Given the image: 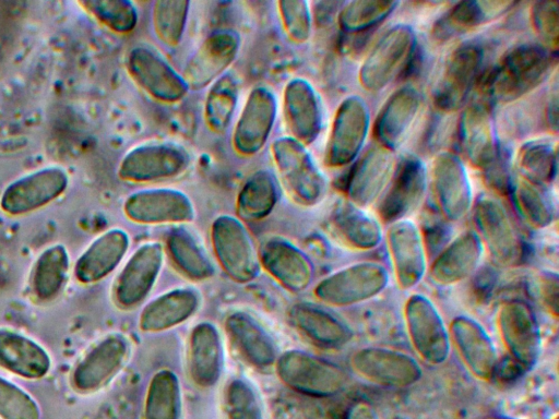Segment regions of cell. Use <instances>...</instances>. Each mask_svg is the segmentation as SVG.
<instances>
[{
  "label": "cell",
  "mask_w": 559,
  "mask_h": 419,
  "mask_svg": "<svg viewBox=\"0 0 559 419\" xmlns=\"http://www.w3.org/2000/svg\"><path fill=\"white\" fill-rule=\"evenodd\" d=\"M270 152L288 197L300 206L317 204L324 193L325 182L306 145L284 135L272 142Z\"/></svg>",
  "instance_id": "1"
},
{
  "label": "cell",
  "mask_w": 559,
  "mask_h": 419,
  "mask_svg": "<svg viewBox=\"0 0 559 419\" xmlns=\"http://www.w3.org/2000/svg\"><path fill=\"white\" fill-rule=\"evenodd\" d=\"M390 283V273L378 262H357L322 278L314 287L316 298L333 308H348L369 301Z\"/></svg>",
  "instance_id": "2"
},
{
  "label": "cell",
  "mask_w": 559,
  "mask_h": 419,
  "mask_svg": "<svg viewBox=\"0 0 559 419\" xmlns=\"http://www.w3.org/2000/svg\"><path fill=\"white\" fill-rule=\"evenodd\" d=\"M274 367L283 384L312 397L337 395L348 382V374L343 368L299 349L281 354Z\"/></svg>",
  "instance_id": "3"
},
{
  "label": "cell",
  "mask_w": 559,
  "mask_h": 419,
  "mask_svg": "<svg viewBox=\"0 0 559 419\" xmlns=\"http://www.w3.org/2000/svg\"><path fill=\"white\" fill-rule=\"evenodd\" d=\"M132 351L129 338L121 333H109L96 340L76 360L69 373L71 388L80 395L95 394L127 366Z\"/></svg>",
  "instance_id": "4"
},
{
  "label": "cell",
  "mask_w": 559,
  "mask_h": 419,
  "mask_svg": "<svg viewBox=\"0 0 559 419\" xmlns=\"http://www.w3.org/2000/svg\"><path fill=\"white\" fill-rule=\"evenodd\" d=\"M190 165L191 156L183 146L173 142H146L124 153L117 176L134 184L157 183L182 176Z\"/></svg>",
  "instance_id": "5"
},
{
  "label": "cell",
  "mask_w": 559,
  "mask_h": 419,
  "mask_svg": "<svg viewBox=\"0 0 559 419\" xmlns=\"http://www.w3.org/2000/svg\"><path fill=\"white\" fill-rule=\"evenodd\" d=\"M211 242L219 266L233 282L247 284L259 275V250L237 216H217L211 226Z\"/></svg>",
  "instance_id": "6"
},
{
  "label": "cell",
  "mask_w": 559,
  "mask_h": 419,
  "mask_svg": "<svg viewBox=\"0 0 559 419\" xmlns=\"http://www.w3.org/2000/svg\"><path fill=\"white\" fill-rule=\"evenodd\" d=\"M409 343L426 364L445 363L451 355L449 327L437 306L425 295H411L403 307Z\"/></svg>",
  "instance_id": "7"
},
{
  "label": "cell",
  "mask_w": 559,
  "mask_h": 419,
  "mask_svg": "<svg viewBox=\"0 0 559 419\" xmlns=\"http://www.w3.org/2000/svg\"><path fill=\"white\" fill-rule=\"evenodd\" d=\"M126 70L132 82L143 93L160 104H177L189 92L181 73L160 53L146 45H138L129 50Z\"/></svg>",
  "instance_id": "8"
},
{
  "label": "cell",
  "mask_w": 559,
  "mask_h": 419,
  "mask_svg": "<svg viewBox=\"0 0 559 419\" xmlns=\"http://www.w3.org/2000/svg\"><path fill=\"white\" fill-rule=\"evenodd\" d=\"M122 211L130 222L143 226H180L193 222L197 215L191 197L168 187L134 191L126 197Z\"/></svg>",
  "instance_id": "9"
},
{
  "label": "cell",
  "mask_w": 559,
  "mask_h": 419,
  "mask_svg": "<svg viewBox=\"0 0 559 419\" xmlns=\"http://www.w3.org/2000/svg\"><path fill=\"white\" fill-rule=\"evenodd\" d=\"M497 328L512 361L523 371L532 369L542 355L543 340L538 321L523 300L502 302L497 311Z\"/></svg>",
  "instance_id": "10"
},
{
  "label": "cell",
  "mask_w": 559,
  "mask_h": 419,
  "mask_svg": "<svg viewBox=\"0 0 559 419\" xmlns=\"http://www.w3.org/2000/svg\"><path fill=\"white\" fill-rule=\"evenodd\" d=\"M165 248L158 241L141 243L118 273L111 288V299L121 310L141 304L155 286L163 268Z\"/></svg>",
  "instance_id": "11"
},
{
  "label": "cell",
  "mask_w": 559,
  "mask_h": 419,
  "mask_svg": "<svg viewBox=\"0 0 559 419\" xmlns=\"http://www.w3.org/2000/svg\"><path fill=\"white\" fill-rule=\"evenodd\" d=\"M349 364L361 380L381 387H407L423 375V369L415 358L386 347L359 348L352 354Z\"/></svg>",
  "instance_id": "12"
},
{
  "label": "cell",
  "mask_w": 559,
  "mask_h": 419,
  "mask_svg": "<svg viewBox=\"0 0 559 419\" xmlns=\"http://www.w3.org/2000/svg\"><path fill=\"white\" fill-rule=\"evenodd\" d=\"M69 185L68 172L47 166L9 183L0 195V210L8 216H23L40 210L61 196Z\"/></svg>",
  "instance_id": "13"
},
{
  "label": "cell",
  "mask_w": 559,
  "mask_h": 419,
  "mask_svg": "<svg viewBox=\"0 0 559 419\" xmlns=\"http://www.w3.org/2000/svg\"><path fill=\"white\" fill-rule=\"evenodd\" d=\"M478 238L492 263L513 267L523 259V244L506 208L495 199L480 197L474 212Z\"/></svg>",
  "instance_id": "14"
},
{
  "label": "cell",
  "mask_w": 559,
  "mask_h": 419,
  "mask_svg": "<svg viewBox=\"0 0 559 419\" xmlns=\"http://www.w3.org/2000/svg\"><path fill=\"white\" fill-rule=\"evenodd\" d=\"M549 55L536 46L513 49L492 72L488 91L501 100L516 98L535 87L547 74Z\"/></svg>",
  "instance_id": "15"
},
{
  "label": "cell",
  "mask_w": 559,
  "mask_h": 419,
  "mask_svg": "<svg viewBox=\"0 0 559 419\" xmlns=\"http://www.w3.org/2000/svg\"><path fill=\"white\" fill-rule=\"evenodd\" d=\"M277 101L266 86H255L248 94L231 133V147L243 158L259 154L274 128Z\"/></svg>",
  "instance_id": "16"
},
{
  "label": "cell",
  "mask_w": 559,
  "mask_h": 419,
  "mask_svg": "<svg viewBox=\"0 0 559 419\" xmlns=\"http://www.w3.org/2000/svg\"><path fill=\"white\" fill-rule=\"evenodd\" d=\"M241 46L239 34L233 29L211 33L187 60L181 75L189 91L209 88L228 72Z\"/></svg>",
  "instance_id": "17"
},
{
  "label": "cell",
  "mask_w": 559,
  "mask_h": 419,
  "mask_svg": "<svg viewBox=\"0 0 559 419\" xmlns=\"http://www.w3.org/2000/svg\"><path fill=\"white\" fill-rule=\"evenodd\" d=\"M385 239L397 287L404 291L415 288L428 272L427 252L419 228L412 220L400 219L389 227Z\"/></svg>",
  "instance_id": "18"
},
{
  "label": "cell",
  "mask_w": 559,
  "mask_h": 419,
  "mask_svg": "<svg viewBox=\"0 0 559 419\" xmlns=\"http://www.w3.org/2000/svg\"><path fill=\"white\" fill-rule=\"evenodd\" d=\"M449 334L467 371L477 380L490 381L496 374L498 354L484 326L469 316L459 315L451 321Z\"/></svg>",
  "instance_id": "19"
},
{
  "label": "cell",
  "mask_w": 559,
  "mask_h": 419,
  "mask_svg": "<svg viewBox=\"0 0 559 419\" xmlns=\"http://www.w3.org/2000/svg\"><path fill=\"white\" fill-rule=\"evenodd\" d=\"M260 265L290 292L306 290L314 275L309 256L296 244L281 237L266 239L259 249Z\"/></svg>",
  "instance_id": "20"
},
{
  "label": "cell",
  "mask_w": 559,
  "mask_h": 419,
  "mask_svg": "<svg viewBox=\"0 0 559 419\" xmlns=\"http://www.w3.org/2000/svg\"><path fill=\"white\" fill-rule=\"evenodd\" d=\"M130 235L112 227L96 236L75 260L72 267L78 284L88 286L102 282L122 262L130 248Z\"/></svg>",
  "instance_id": "21"
},
{
  "label": "cell",
  "mask_w": 559,
  "mask_h": 419,
  "mask_svg": "<svg viewBox=\"0 0 559 419\" xmlns=\"http://www.w3.org/2000/svg\"><path fill=\"white\" fill-rule=\"evenodd\" d=\"M52 358L33 337L11 327L0 326V369L28 381L49 374Z\"/></svg>",
  "instance_id": "22"
},
{
  "label": "cell",
  "mask_w": 559,
  "mask_h": 419,
  "mask_svg": "<svg viewBox=\"0 0 559 419\" xmlns=\"http://www.w3.org/2000/svg\"><path fill=\"white\" fill-rule=\"evenodd\" d=\"M283 118L287 135L310 144L319 134L322 121L319 97L302 77L290 79L283 91Z\"/></svg>",
  "instance_id": "23"
},
{
  "label": "cell",
  "mask_w": 559,
  "mask_h": 419,
  "mask_svg": "<svg viewBox=\"0 0 559 419\" xmlns=\"http://www.w3.org/2000/svg\"><path fill=\"white\" fill-rule=\"evenodd\" d=\"M225 333L238 356L250 367L266 370L274 367L277 346L266 330L245 312H231L224 322Z\"/></svg>",
  "instance_id": "24"
},
{
  "label": "cell",
  "mask_w": 559,
  "mask_h": 419,
  "mask_svg": "<svg viewBox=\"0 0 559 419\" xmlns=\"http://www.w3.org/2000/svg\"><path fill=\"white\" fill-rule=\"evenodd\" d=\"M71 260L63 243L44 248L29 267L26 290L29 299L37 304H49L63 292L68 283Z\"/></svg>",
  "instance_id": "25"
},
{
  "label": "cell",
  "mask_w": 559,
  "mask_h": 419,
  "mask_svg": "<svg viewBox=\"0 0 559 419\" xmlns=\"http://www.w3.org/2000/svg\"><path fill=\"white\" fill-rule=\"evenodd\" d=\"M224 367L221 333L210 322L197 324L187 346V369L191 382L199 388H211L219 380Z\"/></svg>",
  "instance_id": "26"
},
{
  "label": "cell",
  "mask_w": 559,
  "mask_h": 419,
  "mask_svg": "<svg viewBox=\"0 0 559 419\" xmlns=\"http://www.w3.org/2000/svg\"><path fill=\"white\" fill-rule=\"evenodd\" d=\"M200 304L201 297L197 290L188 287L174 288L143 307L138 326L147 334L166 332L192 318Z\"/></svg>",
  "instance_id": "27"
},
{
  "label": "cell",
  "mask_w": 559,
  "mask_h": 419,
  "mask_svg": "<svg viewBox=\"0 0 559 419\" xmlns=\"http://www.w3.org/2000/svg\"><path fill=\"white\" fill-rule=\"evenodd\" d=\"M366 121L365 107L358 99L348 98L340 106L326 145V165L340 167L354 157L364 141Z\"/></svg>",
  "instance_id": "28"
},
{
  "label": "cell",
  "mask_w": 559,
  "mask_h": 419,
  "mask_svg": "<svg viewBox=\"0 0 559 419\" xmlns=\"http://www.w3.org/2000/svg\"><path fill=\"white\" fill-rule=\"evenodd\" d=\"M484 247L478 236L466 231L453 240L428 268L432 282L453 286L468 278L479 266Z\"/></svg>",
  "instance_id": "29"
},
{
  "label": "cell",
  "mask_w": 559,
  "mask_h": 419,
  "mask_svg": "<svg viewBox=\"0 0 559 419\" xmlns=\"http://www.w3.org/2000/svg\"><path fill=\"white\" fill-rule=\"evenodd\" d=\"M479 51L465 46L453 51L447 61L436 89V105L442 110H454L464 101L478 70Z\"/></svg>",
  "instance_id": "30"
},
{
  "label": "cell",
  "mask_w": 559,
  "mask_h": 419,
  "mask_svg": "<svg viewBox=\"0 0 559 419\" xmlns=\"http://www.w3.org/2000/svg\"><path fill=\"white\" fill-rule=\"evenodd\" d=\"M412 49V36L405 28H395L383 37L366 60L361 81L369 89L384 86L404 63Z\"/></svg>",
  "instance_id": "31"
},
{
  "label": "cell",
  "mask_w": 559,
  "mask_h": 419,
  "mask_svg": "<svg viewBox=\"0 0 559 419\" xmlns=\"http://www.w3.org/2000/svg\"><path fill=\"white\" fill-rule=\"evenodd\" d=\"M289 319L302 336L322 347L337 348L352 338V331L344 322L312 303H295L289 310Z\"/></svg>",
  "instance_id": "32"
},
{
  "label": "cell",
  "mask_w": 559,
  "mask_h": 419,
  "mask_svg": "<svg viewBox=\"0 0 559 419\" xmlns=\"http://www.w3.org/2000/svg\"><path fill=\"white\" fill-rule=\"evenodd\" d=\"M424 170L420 164L409 159L396 172L389 192L379 206V214L385 222L403 219L419 203L425 188Z\"/></svg>",
  "instance_id": "33"
},
{
  "label": "cell",
  "mask_w": 559,
  "mask_h": 419,
  "mask_svg": "<svg viewBox=\"0 0 559 419\" xmlns=\"http://www.w3.org/2000/svg\"><path fill=\"white\" fill-rule=\"evenodd\" d=\"M435 190L442 215L451 222L462 219L471 207V190L460 164L445 155L435 166Z\"/></svg>",
  "instance_id": "34"
},
{
  "label": "cell",
  "mask_w": 559,
  "mask_h": 419,
  "mask_svg": "<svg viewBox=\"0 0 559 419\" xmlns=\"http://www.w3.org/2000/svg\"><path fill=\"white\" fill-rule=\"evenodd\" d=\"M165 253L176 270L192 282L210 279L215 268L212 260L198 239L186 228H173L165 242Z\"/></svg>",
  "instance_id": "35"
},
{
  "label": "cell",
  "mask_w": 559,
  "mask_h": 419,
  "mask_svg": "<svg viewBox=\"0 0 559 419\" xmlns=\"http://www.w3.org/2000/svg\"><path fill=\"white\" fill-rule=\"evenodd\" d=\"M277 178L267 169L253 171L242 183L236 197L237 217L258 222L270 215L278 200Z\"/></svg>",
  "instance_id": "36"
},
{
  "label": "cell",
  "mask_w": 559,
  "mask_h": 419,
  "mask_svg": "<svg viewBox=\"0 0 559 419\" xmlns=\"http://www.w3.org/2000/svg\"><path fill=\"white\" fill-rule=\"evenodd\" d=\"M393 160L386 149H373L357 165L348 182V197L358 207L373 203L390 178Z\"/></svg>",
  "instance_id": "37"
},
{
  "label": "cell",
  "mask_w": 559,
  "mask_h": 419,
  "mask_svg": "<svg viewBox=\"0 0 559 419\" xmlns=\"http://www.w3.org/2000/svg\"><path fill=\"white\" fill-rule=\"evenodd\" d=\"M182 393L177 374L159 369L150 379L143 402L142 419H181Z\"/></svg>",
  "instance_id": "38"
},
{
  "label": "cell",
  "mask_w": 559,
  "mask_h": 419,
  "mask_svg": "<svg viewBox=\"0 0 559 419\" xmlns=\"http://www.w3.org/2000/svg\"><path fill=\"white\" fill-rule=\"evenodd\" d=\"M332 229L348 247L371 250L382 240L379 222L354 204L340 207L332 218Z\"/></svg>",
  "instance_id": "39"
},
{
  "label": "cell",
  "mask_w": 559,
  "mask_h": 419,
  "mask_svg": "<svg viewBox=\"0 0 559 419\" xmlns=\"http://www.w3.org/2000/svg\"><path fill=\"white\" fill-rule=\"evenodd\" d=\"M461 143L467 158L479 167H489L496 158L488 112L480 106L469 107L462 117Z\"/></svg>",
  "instance_id": "40"
},
{
  "label": "cell",
  "mask_w": 559,
  "mask_h": 419,
  "mask_svg": "<svg viewBox=\"0 0 559 419\" xmlns=\"http://www.w3.org/2000/svg\"><path fill=\"white\" fill-rule=\"evenodd\" d=\"M239 92L238 80L229 71L207 88L203 119L212 133L221 134L229 127L238 104Z\"/></svg>",
  "instance_id": "41"
},
{
  "label": "cell",
  "mask_w": 559,
  "mask_h": 419,
  "mask_svg": "<svg viewBox=\"0 0 559 419\" xmlns=\"http://www.w3.org/2000/svg\"><path fill=\"white\" fill-rule=\"evenodd\" d=\"M417 109L418 98L414 92L402 91L391 98L377 122V135L383 145L394 146L402 141Z\"/></svg>",
  "instance_id": "42"
},
{
  "label": "cell",
  "mask_w": 559,
  "mask_h": 419,
  "mask_svg": "<svg viewBox=\"0 0 559 419\" xmlns=\"http://www.w3.org/2000/svg\"><path fill=\"white\" fill-rule=\"evenodd\" d=\"M190 1L157 0L152 4V28L157 40L167 48H176L183 37Z\"/></svg>",
  "instance_id": "43"
},
{
  "label": "cell",
  "mask_w": 559,
  "mask_h": 419,
  "mask_svg": "<svg viewBox=\"0 0 559 419\" xmlns=\"http://www.w3.org/2000/svg\"><path fill=\"white\" fill-rule=\"evenodd\" d=\"M99 24L116 34H129L138 24L136 5L129 0H82L78 2Z\"/></svg>",
  "instance_id": "44"
},
{
  "label": "cell",
  "mask_w": 559,
  "mask_h": 419,
  "mask_svg": "<svg viewBox=\"0 0 559 419\" xmlns=\"http://www.w3.org/2000/svg\"><path fill=\"white\" fill-rule=\"evenodd\" d=\"M223 408L226 419H265L254 387L245 379H231L225 386Z\"/></svg>",
  "instance_id": "45"
},
{
  "label": "cell",
  "mask_w": 559,
  "mask_h": 419,
  "mask_svg": "<svg viewBox=\"0 0 559 419\" xmlns=\"http://www.w3.org/2000/svg\"><path fill=\"white\" fill-rule=\"evenodd\" d=\"M512 195L515 208L531 227L542 229L551 224L552 207L536 187L521 180L514 184Z\"/></svg>",
  "instance_id": "46"
},
{
  "label": "cell",
  "mask_w": 559,
  "mask_h": 419,
  "mask_svg": "<svg viewBox=\"0 0 559 419\" xmlns=\"http://www.w3.org/2000/svg\"><path fill=\"white\" fill-rule=\"evenodd\" d=\"M0 419H41V410L34 396L2 375H0Z\"/></svg>",
  "instance_id": "47"
},
{
  "label": "cell",
  "mask_w": 559,
  "mask_h": 419,
  "mask_svg": "<svg viewBox=\"0 0 559 419\" xmlns=\"http://www.w3.org/2000/svg\"><path fill=\"white\" fill-rule=\"evenodd\" d=\"M281 25L287 38L297 45L308 41L311 35V10L304 0H280L276 2Z\"/></svg>",
  "instance_id": "48"
},
{
  "label": "cell",
  "mask_w": 559,
  "mask_h": 419,
  "mask_svg": "<svg viewBox=\"0 0 559 419\" xmlns=\"http://www.w3.org/2000/svg\"><path fill=\"white\" fill-rule=\"evenodd\" d=\"M392 5V2L383 1L350 2L340 13V24L346 31L368 27L389 13Z\"/></svg>",
  "instance_id": "49"
},
{
  "label": "cell",
  "mask_w": 559,
  "mask_h": 419,
  "mask_svg": "<svg viewBox=\"0 0 559 419\" xmlns=\"http://www.w3.org/2000/svg\"><path fill=\"white\" fill-rule=\"evenodd\" d=\"M510 4V2H463L453 9L449 21L455 28L474 27L500 15Z\"/></svg>",
  "instance_id": "50"
},
{
  "label": "cell",
  "mask_w": 559,
  "mask_h": 419,
  "mask_svg": "<svg viewBox=\"0 0 559 419\" xmlns=\"http://www.w3.org/2000/svg\"><path fill=\"white\" fill-rule=\"evenodd\" d=\"M555 155L545 144H533L523 149L520 168L531 180L545 181L551 177Z\"/></svg>",
  "instance_id": "51"
},
{
  "label": "cell",
  "mask_w": 559,
  "mask_h": 419,
  "mask_svg": "<svg viewBox=\"0 0 559 419\" xmlns=\"http://www.w3.org/2000/svg\"><path fill=\"white\" fill-rule=\"evenodd\" d=\"M533 24L543 41L557 47L558 41V3L537 2L533 9Z\"/></svg>",
  "instance_id": "52"
},
{
  "label": "cell",
  "mask_w": 559,
  "mask_h": 419,
  "mask_svg": "<svg viewBox=\"0 0 559 419\" xmlns=\"http://www.w3.org/2000/svg\"><path fill=\"white\" fill-rule=\"evenodd\" d=\"M538 294L547 311L558 318L559 280L555 273L544 274L538 283Z\"/></svg>",
  "instance_id": "53"
},
{
  "label": "cell",
  "mask_w": 559,
  "mask_h": 419,
  "mask_svg": "<svg viewBox=\"0 0 559 419\" xmlns=\"http://www.w3.org/2000/svg\"><path fill=\"white\" fill-rule=\"evenodd\" d=\"M344 419H381V417L369 402L355 400L346 409Z\"/></svg>",
  "instance_id": "54"
},
{
  "label": "cell",
  "mask_w": 559,
  "mask_h": 419,
  "mask_svg": "<svg viewBox=\"0 0 559 419\" xmlns=\"http://www.w3.org/2000/svg\"><path fill=\"white\" fill-rule=\"evenodd\" d=\"M477 419H519L510 416H502V415H492V416H486Z\"/></svg>",
  "instance_id": "55"
},
{
  "label": "cell",
  "mask_w": 559,
  "mask_h": 419,
  "mask_svg": "<svg viewBox=\"0 0 559 419\" xmlns=\"http://www.w3.org/2000/svg\"><path fill=\"white\" fill-rule=\"evenodd\" d=\"M554 419H558V416H556Z\"/></svg>",
  "instance_id": "56"
}]
</instances>
